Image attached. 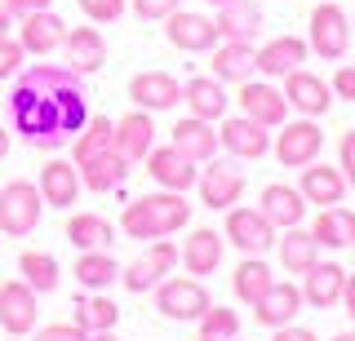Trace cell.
I'll return each instance as SVG.
<instances>
[{
    "label": "cell",
    "mask_w": 355,
    "mask_h": 341,
    "mask_svg": "<svg viewBox=\"0 0 355 341\" xmlns=\"http://www.w3.org/2000/svg\"><path fill=\"white\" fill-rule=\"evenodd\" d=\"M5 156H9V129L0 125V160H5Z\"/></svg>",
    "instance_id": "obj_51"
},
{
    "label": "cell",
    "mask_w": 355,
    "mask_h": 341,
    "mask_svg": "<svg viewBox=\"0 0 355 341\" xmlns=\"http://www.w3.org/2000/svg\"><path fill=\"white\" fill-rule=\"evenodd\" d=\"M22 71V45L14 36L0 40V80H14V75Z\"/></svg>",
    "instance_id": "obj_43"
},
{
    "label": "cell",
    "mask_w": 355,
    "mask_h": 341,
    "mask_svg": "<svg viewBox=\"0 0 355 341\" xmlns=\"http://www.w3.org/2000/svg\"><path fill=\"white\" fill-rule=\"evenodd\" d=\"M258 208H262V217H266V222H271L275 230L302 226V217H306V200H302V191H297V186H284V182L262 186Z\"/></svg>",
    "instance_id": "obj_20"
},
{
    "label": "cell",
    "mask_w": 355,
    "mask_h": 341,
    "mask_svg": "<svg viewBox=\"0 0 355 341\" xmlns=\"http://www.w3.org/2000/svg\"><path fill=\"white\" fill-rule=\"evenodd\" d=\"M214 27H218L222 40H258L262 5H258V0H227V5H218Z\"/></svg>",
    "instance_id": "obj_25"
},
{
    "label": "cell",
    "mask_w": 355,
    "mask_h": 341,
    "mask_svg": "<svg viewBox=\"0 0 355 341\" xmlns=\"http://www.w3.org/2000/svg\"><path fill=\"white\" fill-rule=\"evenodd\" d=\"M182 102L191 107V116H200V120H222L227 116V89H222V80H214V75H196V80H187L182 84Z\"/></svg>",
    "instance_id": "obj_31"
},
{
    "label": "cell",
    "mask_w": 355,
    "mask_h": 341,
    "mask_svg": "<svg viewBox=\"0 0 355 341\" xmlns=\"http://www.w3.org/2000/svg\"><path fill=\"white\" fill-rule=\"evenodd\" d=\"M196 186H200V204L214 208V213H227V208H236L240 195H244V173L231 160H218L214 156V160H205Z\"/></svg>",
    "instance_id": "obj_6"
},
{
    "label": "cell",
    "mask_w": 355,
    "mask_h": 341,
    "mask_svg": "<svg viewBox=\"0 0 355 341\" xmlns=\"http://www.w3.org/2000/svg\"><path fill=\"white\" fill-rule=\"evenodd\" d=\"M164 40H169L173 49H182V53H209L222 36H218L214 18L191 14V9H173V14L164 18Z\"/></svg>",
    "instance_id": "obj_11"
},
{
    "label": "cell",
    "mask_w": 355,
    "mask_h": 341,
    "mask_svg": "<svg viewBox=\"0 0 355 341\" xmlns=\"http://www.w3.org/2000/svg\"><path fill=\"white\" fill-rule=\"evenodd\" d=\"M18 45H22V53H36V58H44V53H53L62 45V36H67V23L53 9H36V14H27V18H18Z\"/></svg>",
    "instance_id": "obj_18"
},
{
    "label": "cell",
    "mask_w": 355,
    "mask_h": 341,
    "mask_svg": "<svg viewBox=\"0 0 355 341\" xmlns=\"http://www.w3.org/2000/svg\"><path fill=\"white\" fill-rule=\"evenodd\" d=\"M0 5H5L9 18H27V14H36V9H53V0H0Z\"/></svg>",
    "instance_id": "obj_47"
},
{
    "label": "cell",
    "mask_w": 355,
    "mask_h": 341,
    "mask_svg": "<svg viewBox=\"0 0 355 341\" xmlns=\"http://www.w3.org/2000/svg\"><path fill=\"white\" fill-rule=\"evenodd\" d=\"M62 49H67V67L80 75L103 71V62H107V40L98 27H71L62 36Z\"/></svg>",
    "instance_id": "obj_22"
},
{
    "label": "cell",
    "mask_w": 355,
    "mask_h": 341,
    "mask_svg": "<svg viewBox=\"0 0 355 341\" xmlns=\"http://www.w3.org/2000/svg\"><path fill=\"white\" fill-rule=\"evenodd\" d=\"M347 45H351V18H347V9L333 5V0H324V5L311 9V40H306V49L320 53L324 62H338L342 53H347Z\"/></svg>",
    "instance_id": "obj_5"
},
{
    "label": "cell",
    "mask_w": 355,
    "mask_h": 341,
    "mask_svg": "<svg viewBox=\"0 0 355 341\" xmlns=\"http://www.w3.org/2000/svg\"><path fill=\"white\" fill-rule=\"evenodd\" d=\"M240 111L249 116V120H258L262 129H280L284 120H288V102H284V93L275 89V84H266V80H244V89H240Z\"/></svg>",
    "instance_id": "obj_17"
},
{
    "label": "cell",
    "mask_w": 355,
    "mask_h": 341,
    "mask_svg": "<svg viewBox=\"0 0 355 341\" xmlns=\"http://www.w3.org/2000/svg\"><path fill=\"white\" fill-rule=\"evenodd\" d=\"M351 27H355V23H351Z\"/></svg>",
    "instance_id": "obj_58"
},
{
    "label": "cell",
    "mask_w": 355,
    "mask_h": 341,
    "mask_svg": "<svg viewBox=\"0 0 355 341\" xmlns=\"http://www.w3.org/2000/svg\"><path fill=\"white\" fill-rule=\"evenodd\" d=\"M342 284H347V270L338 261H315L302 275V302L315 306V311H333L342 302Z\"/></svg>",
    "instance_id": "obj_23"
},
{
    "label": "cell",
    "mask_w": 355,
    "mask_h": 341,
    "mask_svg": "<svg viewBox=\"0 0 355 341\" xmlns=\"http://www.w3.org/2000/svg\"><path fill=\"white\" fill-rule=\"evenodd\" d=\"M222 239H227V244H236L244 257H262V252L275 244V226L262 217V208H227Z\"/></svg>",
    "instance_id": "obj_7"
},
{
    "label": "cell",
    "mask_w": 355,
    "mask_h": 341,
    "mask_svg": "<svg viewBox=\"0 0 355 341\" xmlns=\"http://www.w3.org/2000/svg\"><path fill=\"white\" fill-rule=\"evenodd\" d=\"M191 222V204L182 200V191H155V195H138L133 204H125L120 213V230L129 239H164L173 230H182Z\"/></svg>",
    "instance_id": "obj_2"
},
{
    "label": "cell",
    "mask_w": 355,
    "mask_h": 341,
    "mask_svg": "<svg viewBox=\"0 0 355 341\" xmlns=\"http://www.w3.org/2000/svg\"><path fill=\"white\" fill-rule=\"evenodd\" d=\"M89 75L67 62H36L18 71L5 93V129L36 151L71 147L89 120Z\"/></svg>",
    "instance_id": "obj_1"
},
{
    "label": "cell",
    "mask_w": 355,
    "mask_h": 341,
    "mask_svg": "<svg viewBox=\"0 0 355 341\" xmlns=\"http://www.w3.org/2000/svg\"><path fill=\"white\" fill-rule=\"evenodd\" d=\"M338 169L342 178H347V186H355V129H347L338 142Z\"/></svg>",
    "instance_id": "obj_44"
},
{
    "label": "cell",
    "mask_w": 355,
    "mask_h": 341,
    "mask_svg": "<svg viewBox=\"0 0 355 341\" xmlns=\"http://www.w3.org/2000/svg\"><path fill=\"white\" fill-rule=\"evenodd\" d=\"M173 9H182V0H133V14L147 23H164Z\"/></svg>",
    "instance_id": "obj_42"
},
{
    "label": "cell",
    "mask_w": 355,
    "mask_h": 341,
    "mask_svg": "<svg viewBox=\"0 0 355 341\" xmlns=\"http://www.w3.org/2000/svg\"><path fill=\"white\" fill-rule=\"evenodd\" d=\"M9 341H18V337H9Z\"/></svg>",
    "instance_id": "obj_56"
},
{
    "label": "cell",
    "mask_w": 355,
    "mask_h": 341,
    "mask_svg": "<svg viewBox=\"0 0 355 341\" xmlns=\"http://www.w3.org/2000/svg\"><path fill=\"white\" fill-rule=\"evenodd\" d=\"M275 244H280V266H284V275H306L320 261V244L311 239V230H302V226H288L284 239L275 235Z\"/></svg>",
    "instance_id": "obj_33"
},
{
    "label": "cell",
    "mask_w": 355,
    "mask_h": 341,
    "mask_svg": "<svg viewBox=\"0 0 355 341\" xmlns=\"http://www.w3.org/2000/svg\"><path fill=\"white\" fill-rule=\"evenodd\" d=\"M302 288L297 284H288V279H275L271 288H266L258 302H253V319H258L262 328H284V324H293L297 315H302Z\"/></svg>",
    "instance_id": "obj_13"
},
{
    "label": "cell",
    "mask_w": 355,
    "mask_h": 341,
    "mask_svg": "<svg viewBox=\"0 0 355 341\" xmlns=\"http://www.w3.org/2000/svg\"><path fill=\"white\" fill-rule=\"evenodd\" d=\"M311 239L320 248H351L355 244V213H347L342 204H329L315 217V226H311Z\"/></svg>",
    "instance_id": "obj_32"
},
{
    "label": "cell",
    "mask_w": 355,
    "mask_h": 341,
    "mask_svg": "<svg viewBox=\"0 0 355 341\" xmlns=\"http://www.w3.org/2000/svg\"><path fill=\"white\" fill-rule=\"evenodd\" d=\"M40 186L36 182H27V178H14V182H5L0 186V235H31V230L40 226Z\"/></svg>",
    "instance_id": "obj_3"
},
{
    "label": "cell",
    "mask_w": 355,
    "mask_h": 341,
    "mask_svg": "<svg viewBox=\"0 0 355 341\" xmlns=\"http://www.w3.org/2000/svg\"><path fill=\"white\" fill-rule=\"evenodd\" d=\"M36 319H40V306H36V288L31 284H22V279L0 284V328L9 337L36 333Z\"/></svg>",
    "instance_id": "obj_10"
},
{
    "label": "cell",
    "mask_w": 355,
    "mask_h": 341,
    "mask_svg": "<svg viewBox=\"0 0 355 341\" xmlns=\"http://www.w3.org/2000/svg\"><path fill=\"white\" fill-rule=\"evenodd\" d=\"M173 266H178V244H169V235L151 239V248L142 252V257H133L129 266L120 270V284H125L129 293H151Z\"/></svg>",
    "instance_id": "obj_8"
},
{
    "label": "cell",
    "mask_w": 355,
    "mask_h": 341,
    "mask_svg": "<svg viewBox=\"0 0 355 341\" xmlns=\"http://www.w3.org/2000/svg\"><path fill=\"white\" fill-rule=\"evenodd\" d=\"M129 102L142 111H173L182 102V84L169 71H138L129 80Z\"/></svg>",
    "instance_id": "obj_14"
},
{
    "label": "cell",
    "mask_w": 355,
    "mask_h": 341,
    "mask_svg": "<svg viewBox=\"0 0 355 341\" xmlns=\"http://www.w3.org/2000/svg\"><path fill=\"white\" fill-rule=\"evenodd\" d=\"M196 324H200V337H209V341H231V337H240V315L227 311V306H209V311L200 315Z\"/></svg>",
    "instance_id": "obj_40"
},
{
    "label": "cell",
    "mask_w": 355,
    "mask_h": 341,
    "mask_svg": "<svg viewBox=\"0 0 355 341\" xmlns=\"http://www.w3.org/2000/svg\"><path fill=\"white\" fill-rule=\"evenodd\" d=\"M333 341H355V328H351V333H338V337H333Z\"/></svg>",
    "instance_id": "obj_53"
},
{
    "label": "cell",
    "mask_w": 355,
    "mask_h": 341,
    "mask_svg": "<svg viewBox=\"0 0 355 341\" xmlns=\"http://www.w3.org/2000/svg\"><path fill=\"white\" fill-rule=\"evenodd\" d=\"M218 147L236 160H262L266 151H271V133L249 116H231V120H222V129H218Z\"/></svg>",
    "instance_id": "obj_12"
},
{
    "label": "cell",
    "mask_w": 355,
    "mask_h": 341,
    "mask_svg": "<svg viewBox=\"0 0 355 341\" xmlns=\"http://www.w3.org/2000/svg\"><path fill=\"white\" fill-rule=\"evenodd\" d=\"M76 5H80V14H85L94 27L116 23V18L125 14V0H76Z\"/></svg>",
    "instance_id": "obj_41"
},
{
    "label": "cell",
    "mask_w": 355,
    "mask_h": 341,
    "mask_svg": "<svg viewBox=\"0 0 355 341\" xmlns=\"http://www.w3.org/2000/svg\"><path fill=\"white\" fill-rule=\"evenodd\" d=\"M18 275H22V284H31L40 293H53L58 288V279H62V270H58V257L53 252H44V248H27L18 257Z\"/></svg>",
    "instance_id": "obj_36"
},
{
    "label": "cell",
    "mask_w": 355,
    "mask_h": 341,
    "mask_svg": "<svg viewBox=\"0 0 355 341\" xmlns=\"http://www.w3.org/2000/svg\"><path fill=\"white\" fill-rule=\"evenodd\" d=\"M169 147L178 151V156H187L191 164H205V160L218 156V133H214L209 120L187 116V120H178V125H173V142H169Z\"/></svg>",
    "instance_id": "obj_24"
},
{
    "label": "cell",
    "mask_w": 355,
    "mask_h": 341,
    "mask_svg": "<svg viewBox=\"0 0 355 341\" xmlns=\"http://www.w3.org/2000/svg\"><path fill=\"white\" fill-rule=\"evenodd\" d=\"M280 93H284V102L293 107V111H302L306 120L324 116L329 107H333V89L320 80V75H311V71H302V67L284 75V89H280Z\"/></svg>",
    "instance_id": "obj_16"
},
{
    "label": "cell",
    "mask_w": 355,
    "mask_h": 341,
    "mask_svg": "<svg viewBox=\"0 0 355 341\" xmlns=\"http://www.w3.org/2000/svg\"><path fill=\"white\" fill-rule=\"evenodd\" d=\"M67 239L80 252L85 248H111L116 244V226H111L103 213H71L67 217Z\"/></svg>",
    "instance_id": "obj_34"
},
{
    "label": "cell",
    "mask_w": 355,
    "mask_h": 341,
    "mask_svg": "<svg viewBox=\"0 0 355 341\" xmlns=\"http://www.w3.org/2000/svg\"><path fill=\"white\" fill-rule=\"evenodd\" d=\"M351 248H355V244H351Z\"/></svg>",
    "instance_id": "obj_57"
},
{
    "label": "cell",
    "mask_w": 355,
    "mask_h": 341,
    "mask_svg": "<svg viewBox=\"0 0 355 341\" xmlns=\"http://www.w3.org/2000/svg\"><path fill=\"white\" fill-rule=\"evenodd\" d=\"M36 341H89V333L80 324H49V328H36Z\"/></svg>",
    "instance_id": "obj_45"
},
{
    "label": "cell",
    "mask_w": 355,
    "mask_h": 341,
    "mask_svg": "<svg viewBox=\"0 0 355 341\" xmlns=\"http://www.w3.org/2000/svg\"><path fill=\"white\" fill-rule=\"evenodd\" d=\"M209 5H227V0H209Z\"/></svg>",
    "instance_id": "obj_54"
},
{
    "label": "cell",
    "mask_w": 355,
    "mask_h": 341,
    "mask_svg": "<svg viewBox=\"0 0 355 341\" xmlns=\"http://www.w3.org/2000/svg\"><path fill=\"white\" fill-rule=\"evenodd\" d=\"M89 341H120V337H116V328H111V333H94Z\"/></svg>",
    "instance_id": "obj_52"
},
{
    "label": "cell",
    "mask_w": 355,
    "mask_h": 341,
    "mask_svg": "<svg viewBox=\"0 0 355 341\" xmlns=\"http://www.w3.org/2000/svg\"><path fill=\"white\" fill-rule=\"evenodd\" d=\"M320 147H324V133H320L315 120H293V125H280V138H275V160L280 169H302V164L320 160Z\"/></svg>",
    "instance_id": "obj_9"
},
{
    "label": "cell",
    "mask_w": 355,
    "mask_h": 341,
    "mask_svg": "<svg viewBox=\"0 0 355 341\" xmlns=\"http://www.w3.org/2000/svg\"><path fill=\"white\" fill-rule=\"evenodd\" d=\"M222 248H227V239L218 235V230H209V226H200V230H191V235L182 239V266H187V275H214L218 266H222Z\"/></svg>",
    "instance_id": "obj_27"
},
{
    "label": "cell",
    "mask_w": 355,
    "mask_h": 341,
    "mask_svg": "<svg viewBox=\"0 0 355 341\" xmlns=\"http://www.w3.org/2000/svg\"><path fill=\"white\" fill-rule=\"evenodd\" d=\"M271 341H320L315 333H311V328H297V324H284V328H271Z\"/></svg>",
    "instance_id": "obj_48"
},
{
    "label": "cell",
    "mask_w": 355,
    "mask_h": 341,
    "mask_svg": "<svg viewBox=\"0 0 355 341\" xmlns=\"http://www.w3.org/2000/svg\"><path fill=\"white\" fill-rule=\"evenodd\" d=\"M40 200L53 204V208H71L76 195H80V169L71 160H49L40 169Z\"/></svg>",
    "instance_id": "obj_26"
},
{
    "label": "cell",
    "mask_w": 355,
    "mask_h": 341,
    "mask_svg": "<svg viewBox=\"0 0 355 341\" xmlns=\"http://www.w3.org/2000/svg\"><path fill=\"white\" fill-rule=\"evenodd\" d=\"M111 147H116L129 164L147 160V151L155 147V120H151V111L133 107V111L120 116L116 120V133H111Z\"/></svg>",
    "instance_id": "obj_15"
},
{
    "label": "cell",
    "mask_w": 355,
    "mask_h": 341,
    "mask_svg": "<svg viewBox=\"0 0 355 341\" xmlns=\"http://www.w3.org/2000/svg\"><path fill=\"white\" fill-rule=\"evenodd\" d=\"M71 275L80 279V288H107V284H116L120 279V261L111 257L107 248H85L80 257H76V266H71Z\"/></svg>",
    "instance_id": "obj_35"
},
{
    "label": "cell",
    "mask_w": 355,
    "mask_h": 341,
    "mask_svg": "<svg viewBox=\"0 0 355 341\" xmlns=\"http://www.w3.org/2000/svg\"><path fill=\"white\" fill-rule=\"evenodd\" d=\"M338 306H347V315L355 319V275H347V284H342V302Z\"/></svg>",
    "instance_id": "obj_49"
},
{
    "label": "cell",
    "mask_w": 355,
    "mask_h": 341,
    "mask_svg": "<svg viewBox=\"0 0 355 341\" xmlns=\"http://www.w3.org/2000/svg\"><path fill=\"white\" fill-rule=\"evenodd\" d=\"M76 169H80V186H89L94 195L116 191V186L129 178V160L120 156L116 147L103 151V156H94V160H85V164H76Z\"/></svg>",
    "instance_id": "obj_30"
},
{
    "label": "cell",
    "mask_w": 355,
    "mask_h": 341,
    "mask_svg": "<svg viewBox=\"0 0 355 341\" xmlns=\"http://www.w3.org/2000/svg\"><path fill=\"white\" fill-rule=\"evenodd\" d=\"M306 40H297V36H280V40H266V45L253 53V67H258L266 80H284L288 71H297L306 62Z\"/></svg>",
    "instance_id": "obj_21"
},
{
    "label": "cell",
    "mask_w": 355,
    "mask_h": 341,
    "mask_svg": "<svg viewBox=\"0 0 355 341\" xmlns=\"http://www.w3.org/2000/svg\"><path fill=\"white\" fill-rule=\"evenodd\" d=\"M338 98H347V102H355V67L347 62V67H338V75H333V84H329Z\"/></svg>",
    "instance_id": "obj_46"
},
{
    "label": "cell",
    "mask_w": 355,
    "mask_h": 341,
    "mask_svg": "<svg viewBox=\"0 0 355 341\" xmlns=\"http://www.w3.org/2000/svg\"><path fill=\"white\" fill-rule=\"evenodd\" d=\"M253 40H218L214 45V80L222 84H244L253 71Z\"/></svg>",
    "instance_id": "obj_28"
},
{
    "label": "cell",
    "mask_w": 355,
    "mask_h": 341,
    "mask_svg": "<svg viewBox=\"0 0 355 341\" xmlns=\"http://www.w3.org/2000/svg\"><path fill=\"white\" fill-rule=\"evenodd\" d=\"M147 173L160 191H191L196 178H200V169L187 156H178L173 147H151L147 151Z\"/></svg>",
    "instance_id": "obj_19"
},
{
    "label": "cell",
    "mask_w": 355,
    "mask_h": 341,
    "mask_svg": "<svg viewBox=\"0 0 355 341\" xmlns=\"http://www.w3.org/2000/svg\"><path fill=\"white\" fill-rule=\"evenodd\" d=\"M302 200L306 204H342V195H347V178H342V169H329V164H302Z\"/></svg>",
    "instance_id": "obj_29"
},
{
    "label": "cell",
    "mask_w": 355,
    "mask_h": 341,
    "mask_svg": "<svg viewBox=\"0 0 355 341\" xmlns=\"http://www.w3.org/2000/svg\"><path fill=\"white\" fill-rule=\"evenodd\" d=\"M155 311H160L164 319H173V324H191V319H200L209 311V288L196 279V275H173V279H160L155 284Z\"/></svg>",
    "instance_id": "obj_4"
},
{
    "label": "cell",
    "mask_w": 355,
    "mask_h": 341,
    "mask_svg": "<svg viewBox=\"0 0 355 341\" xmlns=\"http://www.w3.org/2000/svg\"><path fill=\"white\" fill-rule=\"evenodd\" d=\"M271 284H275V270L266 266L262 257H244L240 266H236V275H231V293H236L244 306H253L266 288H271Z\"/></svg>",
    "instance_id": "obj_38"
},
{
    "label": "cell",
    "mask_w": 355,
    "mask_h": 341,
    "mask_svg": "<svg viewBox=\"0 0 355 341\" xmlns=\"http://www.w3.org/2000/svg\"><path fill=\"white\" fill-rule=\"evenodd\" d=\"M196 341H209V337H196Z\"/></svg>",
    "instance_id": "obj_55"
},
{
    "label": "cell",
    "mask_w": 355,
    "mask_h": 341,
    "mask_svg": "<svg viewBox=\"0 0 355 341\" xmlns=\"http://www.w3.org/2000/svg\"><path fill=\"white\" fill-rule=\"evenodd\" d=\"M71 324H80L89 337H94V333H111V328L120 324V306L107 302V297H80V302H76V319H71Z\"/></svg>",
    "instance_id": "obj_39"
},
{
    "label": "cell",
    "mask_w": 355,
    "mask_h": 341,
    "mask_svg": "<svg viewBox=\"0 0 355 341\" xmlns=\"http://www.w3.org/2000/svg\"><path fill=\"white\" fill-rule=\"evenodd\" d=\"M111 133H116V120L89 116L85 129L71 138V164H85V160H94V156H103V151H111Z\"/></svg>",
    "instance_id": "obj_37"
},
{
    "label": "cell",
    "mask_w": 355,
    "mask_h": 341,
    "mask_svg": "<svg viewBox=\"0 0 355 341\" xmlns=\"http://www.w3.org/2000/svg\"><path fill=\"white\" fill-rule=\"evenodd\" d=\"M9 27H14V18H9V14H5V5H0V40L9 36Z\"/></svg>",
    "instance_id": "obj_50"
}]
</instances>
